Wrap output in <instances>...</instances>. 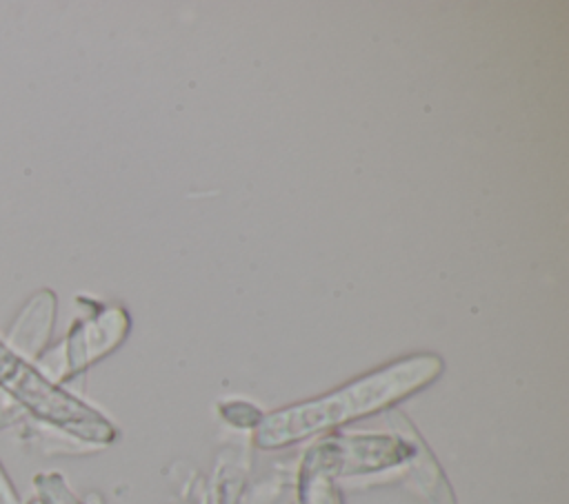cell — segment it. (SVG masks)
<instances>
[{
	"instance_id": "6da1fadb",
	"label": "cell",
	"mask_w": 569,
	"mask_h": 504,
	"mask_svg": "<svg viewBox=\"0 0 569 504\" xmlns=\"http://www.w3.org/2000/svg\"><path fill=\"white\" fill-rule=\"evenodd\" d=\"M442 369V360L433 353L400 357L331 393L269 413L256 429V444L260 448L289 446L302 437L382 411L425 389Z\"/></svg>"
},
{
	"instance_id": "7a4b0ae2",
	"label": "cell",
	"mask_w": 569,
	"mask_h": 504,
	"mask_svg": "<svg viewBox=\"0 0 569 504\" xmlns=\"http://www.w3.org/2000/svg\"><path fill=\"white\" fill-rule=\"evenodd\" d=\"M0 393L31 420L78 442L109 444L116 437V429L104 415L44 377L33 362L18 355L4 340H0Z\"/></svg>"
},
{
	"instance_id": "3957f363",
	"label": "cell",
	"mask_w": 569,
	"mask_h": 504,
	"mask_svg": "<svg viewBox=\"0 0 569 504\" xmlns=\"http://www.w3.org/2000/svg\"><path fill=\"white\" fill-rule=\"evenodd\" d=\"M127 326L129 320L122 309H104L76 322L69 335L58 346L44 351L33 364L44 377L60 384L116 349L127 335Z\"/></svg>"
},
{
	"instance_id": "277c9868",
	"label": "cell",
	"mask_w": 569,
	"mask_h": 504,
	"mask_svg": "<svg viewBox=\"0 0 569 504\" xmlns=\"http://www.w3.org/2000/svg\"><path fill=\"white\" fill-rule=\"evenodd\" d=\"M411 457V446L398 437H338L313 446L305 466L325 475L365 473L400 464Z\"/></svg>"
},
{
	"instance_id": "5b68a950",
	"label": "cell",
	"mask_w": 569,
	"mask_h": 504,
	"mask_svg": "<svg viewBox=\"0 0 569 504\" xmlns=\"http://www.w3.org/2000/svg\"><path fill=\"white\" fill-rule=\"evenodd\" d=\"M56 293L49 289L36 291L18 311L7 331V344L29 362H36L49 344L56 322Z\"/></svg>"
},
{
	"instance_id": "8992f818",
	"label": "cell",
	"mask_w": 569,
	"mask_h": 504,
	"mask_svg": "<svg viewBox=\"0 0 569 504\" xmlns=\"http://www.w3.org/2000/svg\"><path fill=\"white\" fill-rule=\"evenodd\" d=\"M40 504H76V497L64 486V480L56 473H40L33 480Z\"/></svg>"
},
{
	"instance_id": "52a82bcc",
	"label": "cell",
	"mask_w": 569,
	"mask_h": 504,
	"mask_svg": "<svg viewBox=\"0 0 569 504\" xmlns=\"http://www.w3.org/2000/svg\"><path fill=\"white\" fill-rule=\"evenodd\" d=\"M22 420H27V413L16 402H11L4 393H0V429H7Z\"/></svg>"
},
{
	"instance_id": "ba28073f",
	"label": "cell",
	"mask_w": 569,
	"mask_h": 504,
	"mask_svg": "<svg viewBox=\"0 0 569 504\" xmlns=\"http://www.w3.org/2000/svg\"><path fill=\"white\" fill-rule=\"evenodd\" d=\"M0 504H22L20 495H18L13 482L9 480L2 464H0Z\"/></svg>"
}]
</instances>
